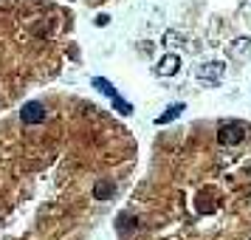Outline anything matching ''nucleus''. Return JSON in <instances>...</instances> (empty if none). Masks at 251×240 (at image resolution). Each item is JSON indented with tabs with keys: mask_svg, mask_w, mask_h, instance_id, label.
I'll use <instances>...</instances> for the list:
<instances>
[{
	"mask_svg": "<svg viewBox=\"0 0 251 240\" xmlns=\"http://www.w3.org/2000/svg\"><path fill=\"white\" fill-rule=\"evenodd\" d=\"M246 139V124L243 121H223L217 127V141L223 147H234Z\"/></svg>",
	"mask_w": 251,
	"mask_h": 240,
	"instance_id": "f257e3e1",
	"label": "nucleus"
},
{
	"mask_svg": "<svg viewBox=\"0 0 251 240\" xmlns=\"http://www.w3.org/2000/svg\"><path fill=\"white\" fill-rule=\"evenodd\" d=\"M91 85L96 88V91H102L105 96H110V99H113V105L119 107V113H121V116H130V113H133V105L121 99V96H119V91H116V88H113V85H110V82L105 80V77H93V80H91Z\"/></svg>",
	"mask_w": 251,
	"mask_h": 240,
	"instance_id": "f03ea898",
	"label": "nucleus"
},
{
	"mask_svg": "<svg viewBox=\"0 0 251 240\" xmlns=\"http://www.w3.org/2000/svg\"><path fill=\"white\" fill-rule=\"evenodd\" d=\"M45 116H48V113H45V105H42V102H26L23 110H20L23 124H42Z\"/></svg>",
	"mask_w": 251,
	"mask_h": 240,
	"instance_id": "7ed1b4c3",
	"label": "nucleus"
},
{
	"mask_svg": "<svg viewBox=\"0 0 251 240\" xmlns=\"http://www.w3.org/2000/svg\"><path fill=\"white\" fill-rule=\"evenodd\" d=\"M220 77H223V62H209V65L198 68V80L209 82V85H217Z\"/></svg>",
	"mask_w": 251,
	"mask_h": 240,
	"instance_id": "20e7f679",
	"label": "nucleus"
},
{
	"mask_svg": "<svg viewBox=\"0 0 251 240\" xmlns=\"http://www.w3.org/2000/svg\"><path fill=\"white\" fill-rule=\"evenodd\" d=\"M178 68H181V57H178V54H167V57L158 62L155 74H161V77H172V74H178Z\"/></svg>",
	"mask_w": 251,
	"mask_h": 240,
	"instance_id": "39448f33",
	"label": "nucleus"
},
{
	"mask_svg": "<svg viewBox=\"0 0 251 240\" xmlns=\"http://www.w3.org/2000/svg\"><path fill=\"white\" fill-rule=\"evenodd\" d=\"M110 195H116V184H110V181H99L93 187V198L96 200H107Z\"/></svg>",
	"mask_w": 251,
	"mask_h": 240,
	"instance_id": "423d86ee",
	"label": "nucleus"
},
{
	"mask_svg": "<svg viewBox=\"0 0 251 240\" xmlns=\"http://www.w3.org/2000/svg\"><path fill=\"white\" fill-rule=\"evenodd\" d=\"M184 110H186L184 105H170V107H167V113L155 116V124H158V127H161V124H170V121H172V119H178V116H181Z\"/></svg>",
	"mask_w": 251,
	"mask_h": 240,
	"instance_id": "0eeeda50",
	"label": "nucleus"
},
{
	"mask_svg": "<svg viewBox=\"0 0 251 240\" xmlns=\"http://www.w3.org/2000/svg\"><path fill=\"white\" fill-rule=\"evenodd\" d=\"M198 212H214V203H212V200H206V195L198 200Z\"/></svg>",
	"mask_w": 251,
	"mask_h": 240,
	"instance_id": "6e6552de",
	"label": "nucleus"
},
{
	"mask_svg": "<svg viewBox=\"0 0 251 240\" xmlns=\"http://www.w3.org/2000/svg\"><path fill=\"white\" fill-rule=\"evenodd\" d=\"M107 23H110V17H107V14H99V17H96V26H107Z\"/></svg>",
	"mask_w": 251,
	"mask_h": 240,
	"instance_id": "1a4fd4ad",
	"label": "nucleus"
}]
</instances>
